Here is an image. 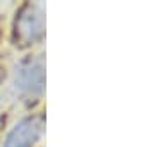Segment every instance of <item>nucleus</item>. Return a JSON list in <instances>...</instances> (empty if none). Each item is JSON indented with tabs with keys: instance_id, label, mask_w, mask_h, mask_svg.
<instances>
[{
	"instance_id": "obj_3",
	"label": "nucleus",
	"mask_w": 155,
	"mask_h": 147,
	"mask_svg": "<svg viewBox=\"0 0 155 147\" xmlns=\"http://www.w3.org/2000/svg\"><path fill=\"white\" fill-rule=\"evenodd\" d=\"M45 130V118L33 114L19 119L7 133L2 147H35Z\"/></svg>"
},
{
	"instance_id": "obj_2",
	"label": "nucleus",
	"mask_w": 155,
	"mask_h": 147,
	"mask_svg": "<svg viewBox=\"0 0 155 147\" xmlns=\"http://www.w3.org/2000/svg\"><path fill=\"white\" fill-rule=\"evenodd\" d=\"M14 87L17 94L36 99L45 92V61L41 56H28L16 66Z\"/></svg>"
},
{
	"instance_id": "obj_1",
	"label": "nucleus",
	"mask_w": 155,
	"mask_h": 147,
	"mask_svg": "<svg viewBox=\"0 0 155 147\" xmlns=\"http://www.w3.org/2000/svg\"><path fill=\"white\" fill-rule=\"evenodd\" d=\"M45 36V9L41 4H24L14 21V42L19 47L40 43Z\"/></svg>"
}]
</instances>
